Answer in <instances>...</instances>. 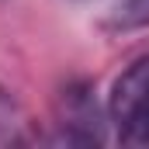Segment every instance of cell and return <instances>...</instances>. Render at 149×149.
Returning <instances> with one entry per match:
<instances>
[{"label": "cell", "instance_id": "7a4b0ae2", "mask_svg": "<svg viewBox=\"0 0 149 149\" xmlns=\"http://www.w3.org/2000/svg\"><path fill=\"white\" fill-rule=\"evenodd\" d=\"M108 31H135L149 28V0H114L101 21Z\"/></svg>", "mask_w": 149, "mask_h": 149}, {"label": "cell", "instance_id": "6da1fadb", "mask_svg": "<svg viewBox=\"0 0 149 149\" xmlns=\"http://www.w3.org/2000/svg\"><path fill=\"white\" fill-rule=\"evenodd\" d=\"M108 114L121 142H149V56H139L111 83Z\"/></svg>", "mask_w": 149, "mask_h": 149}]
</instances>
